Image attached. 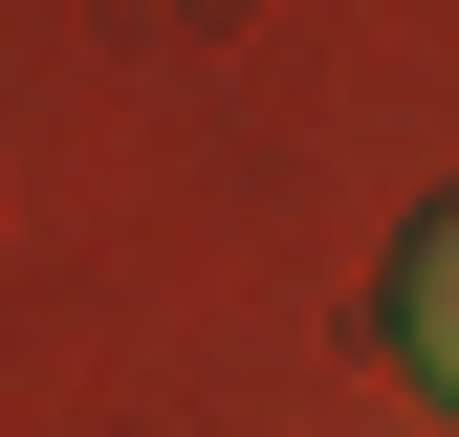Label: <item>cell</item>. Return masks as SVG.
Instances as JSON below:
<instances>
[{"mask_svg": "<svg viewBox=\"0 0 459 437\" xmlns=\"http://www.w3.org/2000/svg\"><path fill=\"white\" fill-rule=\"evenodd\" d=\"M394 350H416V394L459 416V197L416 218V262H394Z\"/></svg>", "mask_w": 459, "mask_h": 437, "instance_id": "cell-1", "label": "cell"}]
</instances>
